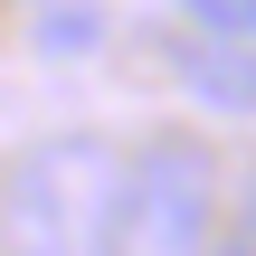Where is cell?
<instances>
[{"instance_id":"cell-1","label":"cell","mask_w":256,"mask_h":256,"mask_svg":"<svg viewBox=\"0 0 256 256\" xmlns=\"http://www.w3.org/2000/svg\"><path fill=\"white\" fill-rule=\"evenodd\" d=\"M124 152L104 133H48L0 171V256H104Z\"/></svg>"},{"instance_id":"cell-2","label":"cell","mask_w":256,"mask_h":256,"mask_svg":"<svg viewBox=\"0 0 256 256\" xmlns=\"http://www.w3.org/2000/svg\"><path fill=\"white\" fill-rule=\"evenodd\" d=\"M104 256H218V162L200 133H152L124 162Z\"/></svg>"},{"instance_id":"cell-3","label":"cell","mask_w":256,"mask_h":256,"mask_svg":"<svg viewBox=\"0 0 256 256\" xmlns=\"http://www.w3.org/2000/svg\"><path fill=\"white\" fill-rule=\"evenodd\" d=\"M180 86L200 104H218V114H256V48H238V38H190L180 48Z\"/></svg>"},{"instance_id":"cell-4","label":"cell","mask_w":256,"mask_h":256,"mask_svg":"<svg viewBox=\"0 0 256 256\" xmlns=\"http://www.w3.org/2000/svg\"><path fill=\"white\" fill-rule=\"evenodd\" d=\"M95 38H104V10H95V0H57V10L38 19V48H57V57H86Z\"/></svg>"},{"instance_id":"cell-5","label":"cell","mask_w":256,"mask_h":256,"mask_svg":"<svg viewBox=\"0 0 256 256\" xmlns=\"http://www.w3.org/2000/svg\"><path fill=\"white\" fill-rule=\"evenodd\" d=\"M209 38H238V48H256V0H180Z\"/></svg>"},{"instance_id":"cell-6","label":"cell","mask_w":256,"mask_h":256,"mask_svg":"<svg viewBox=\"0 0 256 256\" xmlns=\"http://www.w3.org/2000/svg\"><path fill=\"white\" fill-rule=\"evenodd\" d=\"M238 238H256V162L238 171Z\"/></svg>"},{"instance_id":"cell-7","label":"cell","mask_w":256,"mask_h":256,"mask_svg":"<svg viewBox=\"0 0 256 256\" xmlns=\"http://www.w3.org/2000/svg\"><path fill=\"white\" fill-rule=\"evenodd\" d=\"M218 256H256V238H218Z\"/></svg>"}]
</instances>
